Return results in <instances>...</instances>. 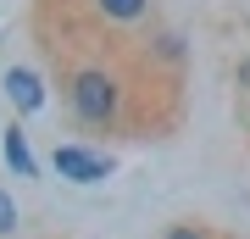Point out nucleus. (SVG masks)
Listing matches in <instances>:
<instances>
[{
	"instance_id": "obj_1",
	"label": "nucleus",
	"mask_w": 250,
	"mask_h": 239,
	"mask_svg": "<svg viewBox=\"0 0 250 239\" xmlns=\"http://www.w3.org/2000/svg\"><path fill=\"white\" fill-rule=\"evenodd\" d=\"M56 89H62V111L78 133L95 139H123L134 133V95L139 78L117 50H83V56H56Z\"/></svg>"
},
{
	"instance_id": "obj_2",
	"label": "nucleus",
	"mask_w": 250,
	"mask_h": 239,
	"mask_svg": "<svg viewBox=\"0 0 250 239\" xmlns=\"http://www.w3.org/2000/svg\"><path fill=\"white\" fill-rule=\"evenodd\" d=\"M50 167L67 178V184H106V178L117 173V161H111V151H100V145H89V139H56V151H50Z\"/></svg>"
},
{
	"instance_id": "obj_3",
	"label": "nucleus",
	"mask_w": 250,
	"mask_h": 239,
	"mask_svg": "<svg viewBox=\"0 0 250 239\" xmlns=\"http://www.w3.org/2000/svg\"><path fill=\"white\" fill-rule=\"evenodd\" d=\"M95 28H156V0H78Z\"/></svg>"
},
{
	"instance_id": "obj_4",
	"label": "nucleus",
	"mask_w": 250,
	"mask_h": 239,
	"mask_svg": "<svg viewBox=\"0 0 250 239\" xmlns=\"http://www.w3.org/2000/svg\"><path fill=\"white\" fill-rule=\"evenodd\" d=\"M0 89H6V100H11L17 117L45 111V100H50V84H45L39 67H6V72H0Z\"/></svg>"
},
{
	"instance_id": "obj_5",
	"label": "nucleus",
	"mask_w": 250,
	"mask_h": 239,
	"mask_svg": "<svg viewBox=\"0 0 250 239\" xmlns=\"http://www.w3.org/2000/svg\"><path fill=\"white\" fill-rule=\"evenodd\" d=\"M139 44H145V50H139V62L156 72V67H184V44H189V39L178 34V28H161V22H156Z\"/></svg>"
},
{
	"instance_id": "obj_6",
	"label": "nucleus",
	"mask_w": 250,
	"mask_h": 239,
	"mask_svg": "<svg viewBox=\"0 0 250 239\" xmlns=\"http://www.w3.org/2000/svg\"><path fill=\"white\" fill-rule=\"evenodd\" d=\"M0 156H6V167L17 178H39V156H34V145H28V133H22L17 117L0 128Z\"/></svg>"
},
{
	"instance_id": "obj_7",
	"label": "nucleus",
	"mask_w": 250,
	"mask_h": 239,
	"mask_svg": "<svg viewBox=\"0 0 250 239\" xmlns=\"http://www.w3.org/2000/svg\"><path fill=\"white\" fill-rule=\"evenodd\" d=\"M161 239H223V234H217L211 222H200V217H178V222L161 228Z\"/></svg>"
},
{
	"instance_id": "obj_8",
	"label": "nucleus",
	"mask_w": 250,
	"mask_h": 239,
	"mask_svg": "<svg viewBox=\"0 0 250 239\" xmlns=\"http://www.w3.org/2000/svg\"><path fill=\"white\" fill-rule=\"evenodd\" d=\"M6 234H17V200L0 189V239H6Z\"/></svg>"
},
{
	"instance_id": "obj_9",
	"label": "nucleus",
	"mask_w": 250,
	"mask_h": 239,
	"mask_svg": "<svg viewBox=\"0 0 250 239\" xmlns=\"http://www.w3.org/2000/svg\"><path fill=\"white\" fill-rule=\"evenodd\" d=\"M239 84H250V62H245V67H239Z\"/></svg>"
}]
</instances>
